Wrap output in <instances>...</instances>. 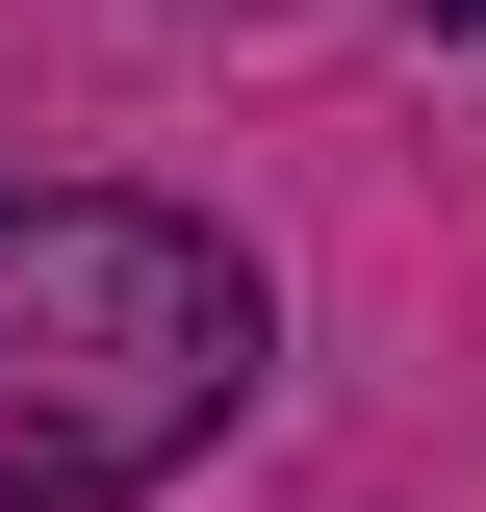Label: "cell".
Here are the masks:
<instances>
[{
	"instance_id": "6da1fadb",
	"label": "cell",
	"mask_w": 486,
	"mask_h": 512,
	"mask_svg": "<svg viewBox=\"0 0 486 512\" xmlns=\"http://www.w3.org/2000/svg\"><path fill=\"white\" fill-rule=\"evenodd\" d=\"M256 410V256L128 180H0V512L180 487Z\"/></svg>"
},
{
	"instance_id": "7a4b0ae2",
	"label": "cell",
	"mask_w": 486,
	"mask_h": 512,
	"mask_svg": "<svg viewBox=\"0 0 486 512\" xmlns=\"http://www.w3.org/2000/svg\"><path fill=\"white\" fill-rule=\"evenodd\" d=\"M461 26H486V0H461Z\"/></svg>"
}]
</instances>
